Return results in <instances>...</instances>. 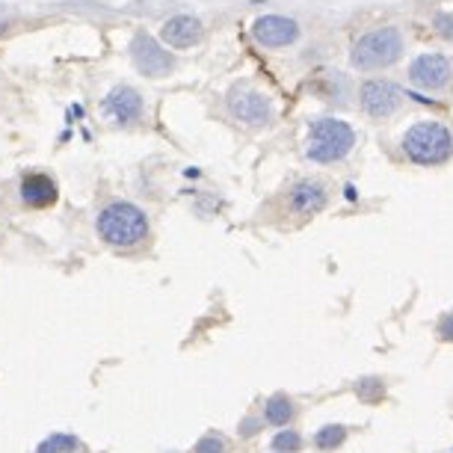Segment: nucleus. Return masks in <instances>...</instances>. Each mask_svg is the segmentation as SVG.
I'll return each instance as SVG.
<instances>
[{
    "instance_id": "nucleus-1",
    "label": "nucleus",
    "mask_w": 453,
    "mask_h": 453,
    "mask_svg": "<svg viewBox=\"0 0 453 453\" xmlns=\"http://www.w3.org/2000/svg\"><path fill=\"white\" fill-rule=\"evenodd\" d=\"M96 232L107 246L113 250H134L149 241L151 222L149 213H145L140 204L127 202V199H116L104 204L96 217Z\"/></svg>"
},
{
    "instance_id": "nucleus-2",
    "label": "nucleus",
    "mask_w": 453,
    "mask_h": 453,
    "mask_svg": "<svg viewBox=\"0 0 453 453\" xmlns=\"http://www.w3.org/2000/svg\"><path fill=\"white\" fill-rule=\"evenodd\" d=\"M406 50L403 30L397 24H380V27L365 30L349 48V63L356 72H382L400 63Z\"/></svg>"
},
{
    "instance_id": "nucleus-3",
    "label": "nucleus",
    "mask_w": 453,
    "mask_h": 453,
    "mask_svg": "<svg viewBox=\"0 0 453 453\" xmlns=\"http://www.w3.org/2000/svg\"><path fill=\"white\" fill-rule=\"evenodd\" d=\"M403 155L418 166H441L453 157V134L435 119L415 122L403 134Z\"/></svg>"
},
{
    "instance_id": "nucleus-4",
    "label": "nucleus",
    "mask_w": 453,
    "mask_h": 453,
    "mask_svg": "<svg viewBox=\"0 0 453 453\" xmlns=\"http://www.w3.org/2000/svg\"><path fill=\"white\" fill-rule=\"evenodd\" d=\"M356 145V131L341 119H318L309 127V149L305 157L314 164H338Z\"/></svg>"
},
{
    "instance_id": "nucleus-5",
    "label": "nucleus",
    "mask_w": 453,
    "mask_h": 453,
    "mask_svg": "<svg viewBox=\"0 0 453 453\" xmlns=\"http://www.w3.org/2000/svg\"><path fill=\"white\" fill-rule=\"evenodd\" d=\"M226 107L234 116V122H241L243 127L252 131H267L276 125V104L264 96L261 89H255L252 83L237 81L232 89L226 92Z\"/></svg>"
},
{
    "instance_id": "nucleus-6",
    "label": "nucleus",
    "mask_w": 453,
    "mask_h": 453,
    "mask_svg": "<svg viewBox=\"0 0 453 453\" xmlns=\"http://www.w3.org/2000/svg\"><path fill=\"white\" fill-rule=\"evenodd\" d=\"M127 57H131L134 68L142 74V78L157 81V78H169V74L175 72L173 50L145 30H136L134 39L127 42Z\"/></svg>"
},
{
    "instance_id": "nucleus-7",
    "label": "nucleus",
    "mask_w": 453,
    "mask_h": 453,
    "mask_svg": "<svg viewBox=\"0 0 453 453\" xmlns=\"http://www.w3.org/2000/svg\"><path fill=\"white\" fill-rule=\"evenodd\" d=\"M403 89L388 78H367L358 83V107L373 122H388L403 110Z\"/></svg>"
},
{
    "instance_id": "nucleus-8",
    "label": "nucleus",
    "mask_w": 453,
    "mask_h": 453,
    "mask_svg": "<svg viewBox=\"0 0 453 453\" xmlns=\"http://www.w3.org/2000/svg\"><path fill=\"white\" fill-rule=\"evenodd\" d=\"M406 74L418 92H448L453 87V59L439 50H426L409 63Z\"/></svg>"
},
{
    "instance_id": "nucleus-9",
    "label": "nucleus",
    "mask_w": 453,
    "mask_h": 453,
    "mask_svg": "<svg viewBox=\"0 0 453 453\" xmlns=\"http://www.w3.org/2000/svg\"><path fill=\"white\" fill-rule=\"evenodd\" d=\"M250 33H252L255 45H261L264 50L290 48V45H296L299 36H303V30H299V24L294 19H288V15H276V12L255 19Z\"/></svg>"
},
{
    "instance_id": "nucleus-10",
    "label": "nucleus",
    "mask_w": 453,
    "mask_h": 453,
    "mask_svg": "<svg viewBox=\"0 0 453 453\" xmlns=\"http://www.w3.org/2000/svg\"><path fill=\"white\" fill-rule=\"evenodd\" d=\"M285 204H288L290 217L309 219L329 204V187L326 181H320V178H299V181L290 184Z\"/></svg>"
},
{
    "instance_id": "nucleus-11",
    "label": "nucleus",
    "mask_w": 453,
    "mask_h": 453,
    "mask_svg": "<svg viewBox=\"0 0 453 453\" xmlns=\"http://www.w3.org/2000/svg\"><path fill=\"white\" fill-rule=\"evenodd\" d=\"M101 113L107 119H113L119 127H134L142 122L145 116V101L134 87L127 83H119L116 89L107 92V98L101 101Z\"/></svg>"
},
{
    "instance_id": "nucleus-12",
    "label": "nucleus",
    "mask_w": 453,
    "mask_h": 453,
    "mask_svg": "<svg viewBox=\"0 0 453 453\" xmlns=\"http://www.w3.org/2000/svg\"><path fill=\"white\" fill-rule=\"evenodd\" d=\"M202 36H204V24L190 12L175 15V19H169L164 27H160V42H164L169 50L196 48L202 42Z\"/></svg>"
},
{
    "instance_id": "nucleus-13",
    "label": "nucleus",
    "mask_w": 453,
    "mask_h": 453,
    "mask_svg": "<svg viewBox=\"0 0 453 453\" xmlns=\"http://www.w3.org/2000/svg\"><path fill=\"white\" fill-rule=\"evenodd\" d=\"M19 193L27 208H50L59 199V187L48 173H24Z\"/></svg>"
},
{
    "instance_id": "nucleus-14",
    "label": "nucleus",
    "mask_w": 453,
    "mask_h": 453,
    "mask_svg": "<svg viewBox=\"0 0 453 453\" xmlns=\"http://www.w3.org/2000/svg\"><path fill=\"white\" fill-rule=\"evenodd\" d=\"M294 415H296V403L288 395H273L264 403V421L273 426H285Z\"/></svg>"
},
{
    "instance_id": "nucleus-15",
    "label": "nucleus",
    "mask_w": 453,
    "mask_h": 453,
    "mask_svg": "<svg viewBox=\"0 0 453 453\" xmlns=\"http://www.w3.org/2000/svg\"><path fill=\"white\" fill-rule=\"evenodd\" d=\"M344 439H347V426L326 424V426H320L318 435H314V448L323 450V453H329V450H338L341 444H344Z\"/></svg>"
},
{
    "instance_id": "nucleus-16",
    "label": "nucleus",
    "mask_w": 453,
    "mask_h": 453,
    "mask_svg": "<svg viewBox=\"0 0 453 453\" xmlns=\"http://www.w3.org/2000/svg\"><path fill=\"white\" fill-rule=\"evenodd\" d=\"M78 448H81V441L74 439V435L54 433V435H48V439L39 444L36 453H72V450H78Z\"/></svg>"
},
{
    "instance_id": "nucleus-17",
    "label": "nucleus",
    "mask_w": 453,
    "mask_h": 453,
    "mask_svg": "<svg viewBox=\"0 0 453 453\" xmlns=\"http://www.w3.org/2000/svg\"><path fill=\"white\" fill-rule=\"evenodd\" d=\"M356 395L358 400H365V403H380V400L386 397V386H382V380H376V376H367V380L356 382Z\"/></svg>"
},
{
    "instance_id": "nucleus-18",
    "label": "nucleus",
    "mask_w": 453,
    "mask_h": 453,
    "mask_svg": "<svg viewBox=\"0 0 453 453\" xmlns=\"http://www.w3.org/2000/svg\"><path fill=\"white\" fill-rule=\"evenodd\" d=\"M303 448V439H299L296 430H281L273 435V450L276 453H294Z\"/></svg>"
},
{
    "instance_id": "nucleus-19",
    "label": "nucleus",
    "mask_w": 453,
    "mask_h": 453,
    "mask_svg": "<svg viewBox=\"0 0 453 453\" xmlns=\"http://www.w3.org/2000/svg\"><path fill=\"white\" fill-rule=\"evenodd\" d=\"M226 450H228V441L217 433H208L196 441V453H226Z\"/></svg>"
},
{
    "instance_id": "nucleus-20",
    "label": "nucleus",
    "mask_w": 453,
    "mask_h": 453,
    "mask_svg": "<svg viewBox=\"0 0 453 453\" xmlns=\"http://www.w3.org/2000/svg\"><path fill=\"white\" fill-rule=\"evenodd\" d=\"M433 30L439 33L441 39L453 42V12H435L433 15Z\"/></svg>"
},
{
    "instance_id": "nucleus-21",
    "label": "nucleus",
    "mask_w": 453,
    "mask_h": 453,
    "mask_svg": "<svg viewBox=\"0 0 453 453\" xmlns=\"http://www.w3.org/2000/svg\"><path fill=\"white\" fill-rule=\"evenodd\" d=\"M435 332H439L441 341H448V344H453V311L444 314V318L439 320V326H435Z\"/></svg>"
},
{
    "instance_id": "nucleus-22",
    "label": "nucleus",
    "mask_w": 453,
    "mask_h": 453,
    "mask_svg": "<svg viewBox=\"0 0 453 453\" xmlns=\"http://www.w3.org/2000/svg\"><path fill=\"white\" fill-rule=\"evenodd\" d=\"M261 430V421L258 418H246V421H241V435L246 439V435H255Z\"/></svg>"
}]
</instances>
